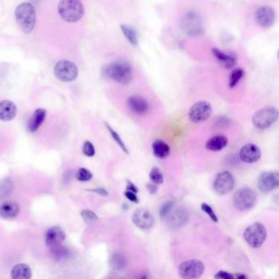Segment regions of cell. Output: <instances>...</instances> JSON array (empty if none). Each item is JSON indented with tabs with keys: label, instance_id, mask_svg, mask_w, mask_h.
I'll return each instance as SVG.
<instances>
[{
	"label": "cell",
	"instance_id": "obj_38",
	"mask_svg": "<svg viewBox=\"0 0 279 279\" xmlns=\"http://www.w3.org/2000/svg\"><path fill=\"white\" fill-rule=\"evenodd\" d=\"M235 277V275L231 274V273H228L226 271L223 270L219 271V272H217V273L215 275V278L234 279Z\"/></svg>",
	"mask_w": 279,
	"mask_h": 279
},
{
	"label": "cell",
	"instance_id": "obj_21",
	"mask_svg": "<svg viewBox=\"0 0 279 279\" xmlns=\"http://www.w3.org/2000/svg\"><path fill=\"white\" fill-rule=\"evenodd\" d=\"M20 207L13 202H5L0 205V216L4 219H13L19 214Z\"/></svg>",
	"mask_w": 279,
	"mask_h": 279
},
{
	"label": "cell",
	"instance_id": "obj_14",
	"mask_svg": "<svg viewBox=\"0 0 279 279\" xmlns=\"http://www.w3.org/2000/svg\"><path fill=\"white\" fill-rule=\"evenodd\" d=\"M276 18L274 9L271 7H261L255 14V20L259 26L264 28H269L273 26Z\"/></svg>",
	"mask_w": 279,
	"mask_h": 279
},
{
	"label": "cell",
	"instance_id": "obj_1",
	"mask_svg": "<svg viewBox=\"0 0 279 279\" xmlns=\"http://www.w3.org/2000/svg\"><path fill=\"white\" fill-rule=\"evenodd\" d=\"M103 74L121 85H128L132 79V69L125 61H116L105 66Z\"/></svg>",
	"mask_w": 279,
	"mask_h": 279
},
{
	"label": "cell",
	"instance_id": "obj_27",
	"mask_svg": "<svg viewBox=\"0 0 279 279\" xmlns=\"http://www.w3.org/2000/svg\"><path fill=\"white\" fill-rule=\"evenodd\" d=\"M13 183L10 178L0 179V200H4L13 192Z\"/></svg>",
	"mask_w": 279,
	"mask_h": 279
},
{
	"label": "cell",
	"instance_id": "obj_34",
	"mask_svg": "<svg viewBox=\"0 0 279 279\" xmlns=\"http://www.w3.org/2000/svg\"><path fill=\"white\" fill-rule=\"evenodd\" d=\"M81 216L83 218V220H84L87 224H91L93 222L97 221L98 220V216L97 214L93 211H90V210H83L81 212Z\"/></svg>",
	"mask_w": 279,
	"mask_h": 279
},
{
	"label": "cell",
	"instance_id": "obj_3",
	"mask_svg": "<svg viewBox=\"0 0 279 279\" xmlns=\"http://www.w3.org/2000/svg\"><path fill=\"white\" fill-rule=\"evenodd\" d=\"M58 13L64 21L76 22L83 17L84 8L80 0H61Z\"/></svg>",
	"mask_w": 279,
	"mask_h": 279
},
{
	"label": "cell",
	"instance_id": "obj_41",
	"mask_svg": "<svg viewBox=\"0 0 279 279\" xmlns=\"http://www.w3.org/2000/svg\"><path fill=\"white\" fill-rule=\"evenodd\" d=\"M127 189L128 191H131V192H135V193H137L138 192V188H136V186L130 181H128V183H127Z\"/></svg>",
	"mask_w": 279,
	"mask_h": 279
},
{
	"label": "cell",
	"instance_id": "obj_33",
	"mask_svg": "<svg viewBox=\"0 0 279 279\" xmlns=\"http://www.w3.org/2000/svg\"><path fill=\"white\" fill-rule=\"evenodd\" d=\"M93 175L91 171L87 169L80 168L76 174V178L78 181L87 182L92 179Z\"/></svg>",
	"mask_w": 279,
	"mask_h": 279
},
{
	"label": "cell",
	"instance_id": "obj_12",
	"mask_svg": "<svg viewBox=\"0 0 279 279\" xmlns=\"http://www.w3.org/2000/svg\"><path fill=\"white\" fill-rule=\"evenodd\" d=\"M259 189L262 192H272L279 188V171H267L260 175L257 182Z\"/></svg>",
	"mask_w": 279,
	"mask_h": 279
},
{
	"label": "cell",
	"instance_id": "obj_24",
	"mask_svg": "<svg viewBox=\"0 0 279 279\" xmlns=\"http://www.w3.org/2000/svg\"><path fill=\"white\" fill-rule=\"evenodd\" d=\"M11 277L13 279H30L32 277L31 269L26 264H17L11 271Z\"/></svg>",
	"mask_w": 279,
	"mask_h": 279
},
{
	"label": "cell",
	"instance_id": "obj_40",
	"mask_svg": "<svg viewBox=\"0 0 279 279\" xmlns=\"http://www.w3.org/2000/svg\"><path fill=\"white\" fill-rule=\"evenodd\" d=\"M147 189H148V191L150 192V193L155 194V192L158 191V184L151 182V183L147 184Z\"/></svg>",
	"mask_w": 279,
	"mask_h": 279
},
{
	"label": "cell",
	"instance_id": "obj_26",
	"mask_svg": "<svg viewBox=\"0 0 279 279\" xmlns=\"http://www.w3.org/2000/svg\"><path fill=\"white\" fill-rule=\"evenodd\" d=\"M120 28L123 35L125 38H127L128 42L133 46H137L138 35L136 30L132 26H129V25H124V24H122Z\"/></svg>",
	"mask_w": 279,
	"mask_h": 279
},
{
	"label": "cell",
	"instance_id": "obj_37",
	"mask_svg": "<svg viewBox=\"0 0 279 279\" xmlns=\"http://www.w3.org/2000/svg\"><path fill=\"white\" fill-rule=\"evenodd\" d=\"M174 203L172 202H167L163 205V207H161L160 216L161 218H166L168 216L172 209H173Z\"/></svg>",
	"mask_w": 279,
	"mask_h": 279
},
{
	"label": "cell",
	"instance_id": "obj_35",
	"mask_svg": "<svg viewBox=\"0 0 279 279\" xmlns=\"http://www.w3.org/2000/svg\"><path fill=\"white\" fill-rule=\"evenodd\" d=\"M83 152L85 156H88V157H92V156H95V147L93 146L91 142L86 141V142L83 143Z\"/></svg>",
	"mask_w": 279,
	"mask_h": 279
},
{
	"label": "cell",
	"instance_id": "obj_10",
	"mask_svg": "<svg viewBox=\"0 0 279 279\" xmlns=\"http://www.w3.org/2000/svg\"><path fill=\"white\" fill-rule=\"evenodd\" d=\"M212 113V105L206 101H200L193 105L190 110L189 116L193 123H201L207 121Z\"/></svg>",
	"mask_w": 279,
	"mask_h": 279
},
{
	"label": "cell",
	"instance_id": "obj_19",
	"mask_svg": "<svg viewBox=\"0 0 279 279\" xmlns=\"http://www.w3.org/2000/svg\"><path fill=\"white\" fill-rule=\"evenodd\" d=\"M17 109L15 103L9 100L0 102V119L3 122H10L15 118Z\"/></svg>",
	"mask_w": 279,
	"mask_h": 279
},
{
	"label": "cell",
	"instance_id": "obj_39",
	"mask_svg": "<svg viewBox=\"0 0 279 279\" xmlns=\"http://www.w3.org/2000/svg\"><path fill=\"white\" fill-rule=\"evenodd\" d=\"M124 196H126L130 202H131V203H139V199H138L136 193H135V192H131V191H128V190H127V192H124Z\"/></svg>",
	"mask_w": 279,
	"mask_h": 279
},
{
	"label": "cell",
	"instance_id": "obj_9",
	"mask_svg": "<svg viewBox=\"0 0 279 279\" xmlns=\"http://www.w3.org/2000/svg\"><path fill=\"white\" fill-rule=\"evenodd\" d=\"M204 269L205 266L200 260H190L180 264L179 274L183 278H198L203 275Z\"/></svg>",
	"mask_w": 279,
	"mask_h": 279
},
{
	"label": "cell",
	"instance_id": "obj_30",
	"mask_svg": "<svg viewBox=\"0 0 279 279\" xmlns=\"http://www.w3.org/2000/svg\"><path fill=\"white\" fill-rule=\"evenodd\" d=\"M244 75V70L241 68L235 69L231 72L229 75V79H228V86L230 88H235L239 83V81H241Z\"/></svg>",
	"mask_w": 279,
	"mask_h": 279
},
{
	"label": "cell",
	"instance_id": "obj_4",
	"mask_svg": "<svg viewBox=\"0 0 279 279\" xmlns=\"http://www.w3.org/2000/svg\"><path fill=\"white\" fill-rule=\"evenodd\" d=\"M279 119L278 109L272 106L263 107L252 116V124L259 130L269 128Z\"/></svg>",
	"mask_w": 279,
	"mask_h": 279
},
{
	"label": "cell",
	"instance_id": "obj_17",
	"mask_svg": "<svg viewBox=\"0 0 279 279\" xmlns=\"http://www.w3.org/2000/svg\"><path fill=\"white\" fill-rule=\"evenodd\" d=\"M212 53L220 66L224 68L232 69L237 64V57L235 54H225L215 48L212 49Z\"/></svg>",
	"mask_w": 279,
	"mask_h": 279
},
{
	"label": "cell",
	"instance_id": "obj_32",
	"mask_svg": "<svg viewBox=\"0 0 279 279\" xmlns=\"http://www.w3.org/2000/svg\"><path fill=\"white\" fill-rule=\"evenodd\" d=\"M150 179L152 183H156V184H162L163 183V175L161 172L160 170L157 167H154L151 169L150 172Z\"/></svg>",
	"mask_w": 279,
	"mask_h": 279
},
{
	"label": "cell",
	"instance_id": "obj_11",
	"mask_svg": "<svg viewBox=\"0 0 279 279\" xmlns=\"http://www.w3.org/2000/svg\"><path fill=\"white\" fill-rule=\"evenodd\" d=\"M235 186V178L228 171H223L218 174L213 183L214 190L216 193L225 195L231 192Z\"/></svg>",
	"mask_w": 279,
	"mask_h": 279
},
{
	"label": "cell",
	"instance_id": "obj_29",
	"mask_svg": "<svg viewBox=\"0 0 279 279\" xmlns=\"http://www.w3.org/2000/svg\"><path fill=\"white\" fill-rule=\"evenodd\" d=\"M50 249H51V253L53 255V258L55 260H58V261L67 260L68 258H70V250L64 247V246H57V247H53V248H50Z\"/></svg>",
	"mask_w": 279,
	"mask_h": 279
},
{
	"label": "cell",
	"instance_id": "obj_22",
	"mask_svg": "<svg viewBox=\"0 0 279 279\" xmlns=\"http://www.w3.org/2000/svg\"><path fill=\"white\" fill-rule=\"evenodd\" d=\"M189 219V214L186 210L177 209L172 211V213L168 215V224L174 227H179V226L184 224Z\"/></svg>",
	"mask_w": 279,
	"mask_h": 279
},
{
	"label": "cell",
	"instance_id": "obj_18",
	"mask_svg": "<svg viewBox=\"0 0 279 279\" xmlns=\"http://www.w3.org/2000/svg\"><path fill=\"white\" fill-rule=\"evenodd\" d=\"M127 105L131 111L137 115H145L148 112L150 108L148 102L145 98L139 96L130 97L127 100Z\"/></svg>",
	"mask_w": 279,
	"mask_h": 279
},
{
	"label": "cell",
	"instance_id": "obj_43",
	"mask_svg": "<svg viewBox=\"0 0 279 279\" xmlns=\"http://www.w3.org/2000/svg\"><path fill=\"white\" fill-rule=\"evenodd\" d=\"M235 277H237V278H239V279H240V278H242V279H246L247 278V276H246V275H243V274H237V275H235Z\"/></svg>",
	"mask_w": 279,
	"mask_h": 279
},
{
	"label": "cell",
	"instance_id": "obj_25",
	"mask_svg": "<svg viewBox=\"0 0 279 279\" xmlns=\"http://www.w3.org/2000/svg\"><path fill=\"white\" fill-rule=\"evenodd\" d=\"M153 152L156 157L165 159L169 156L170 147L165 142L162 140H156L153 143Z\"/></svg>",
	"mask_w": 279,
	"mask_h": 279
},
{
	"label": "cell",
	"instance_id": "obj_31",
	"mask_svg": "<svg viewBox=\"0 0 279 279\" xmlns=\"http://www.w3.org/2000/svg\"><path fill=\"white\" fill-rule=\"evenodd\" d=\"M106 127L108 129L109 131H110V134H111V137H112L114 140L116 142L117 144L120 147L121 149L123 150V152L125 153L128 154V150H127V147L125 145L124 142H123V139H121L120 135H119L118 133L115 131V130H113L111 127H110L109 125L106 124Z\"/></svg>",
	"mask_w": 279,
	"mask_h": 279
},
{
	"label": "cell",
	"instance_id": "obj_7",
	"mask_svg": "<svg viewBox=\"0 0 279 279\" xmlns=\"http://www.w3.org/2000/svg\"><path fill=\"white\" fill-rule=\"evenodd\" d=\"M54 74L57 79L62 82H71L76 79L78 70L76 65L67 60H62L54 66Z\"/></svg>",
	"mask_w": 279,
	"mask_h": 279
},
{
	"label": "cell",
	"instance_id": "obj_8",
	"mask_svg": "<svg viewBox=\"0 0 279 279\" xmlns=\"http://www.w3.org/2000/svg\"><path fill=\"white\" fill-rule=\"evenodd\" d=\"M181 28L188 35L195 36L203 30V22L199 13L195 11L188 12L181 20Z\"/></svg>",
	"mask_w": 279,
	"mask_h": 279
},
{
	"label": "cell",
	"instance_id": "obj_36",
	"mask_svg": "<svg viewBox=\"0 0 279 279\" xmlns=\"http://www.w3.org/2000/svg\"><path fill=\"white\" fill-rule=\"evenodd\" d=\"M201 208L203 212H205V213L209 216L210 219H211L212 221L215 222V223H217L218 217L216 216L215 211H213L212 207H210L209 205L207 204V203H203L201 206Z\"/></svg>",
	"mask_w": 279,
	"mask_h": 279
},
{
	"label": "cell",
	"instance_id": "obj_6",
	"mask_svg": "<svg viewBox=\"0 0 279 279\" xmlns=\"http://www.w3.org/2000/svg\"><path fill=\"white\" fill-rule=\"evenodd\" d=\"M256 202L257 196L256 192L249 188H240L234 196L235 207L241 211L252 209L256 206Z\"/></svg>",
	"mask_w": 279,
	"mask_h": 279
},
{
	"label": "cell",
	"instance_id": "obj_44",
	"mask_svg": "<svg viewBox=\"0 0 279 279\" xmlns=\"http://www.w3.org/2000/svg\"><path fill=\"white\" fill-rule=\"evenodd\" d=\"M277 57H278V59H279V50H278V53H277Z\"/></svg>",
	"mask_w": 279,
	"mask_h": 279
},
{
	"label": "cell",
	"instance_id": "obj_20",
	"mask_svg": "<svg viewBox=\"0 0 279 279\" xmlns=\"http://www.w3.org/2000/svg\"><path fill=\"white\" fill-rule=\"evenodd\" d=\"M46 111L45 109L38 108L34 111L28 124V130L31 133L36 132L46 119Z\"/></svg>",
	"mask_w": 279,
	"mask_h": 279
},
{
	"label": "cell",
	"instance_id": "obj_23",
	"mask_svg": "<svg viewBox=\"0 0 279 279\" xmlns=\"http://www.w3.org/2000/svg\"><path fill=\"white\" fill-rule=\"evenodd\" d=\"M228 141L226 137L223 135H216L212 137L206 143V148L209 151H219L224 149L228 145Z\"/></svg>",
	"mask_w": 279,
	"mask_h": 279
},
{
	"label": "cell",
	"instance_id": "obj_5",
	"mask_svg": "<svg viewBox=\"0 0 279 279\" xmlns=\"http://www.w3.org/2000/svg\"><path fill=\"white\" fill-rule=\"evenodd\" d=\"M243 236L250 247L259 248L266 240V228L260 223H254L246 228Z\"/></svg>",
	"mask_w": 279,
	"mask_h": 279
},
{
	"label": "cell",
	"instance_id": "obj_2",
	"mask_svg": "<svg viewBox=\"0 0 279 279\" xmlns=\"http://www.w3.org/2000/svg\"><path fill=\"white\" fill-rule=\"evenodd\" d=\"M16 21L22 32L29 34L36 24V13L30 3H22L15 10Z\"/></svg>",
	"mask_w": 279,
	"mask_h": 279
},
{
	"label": "cell",
	"instance_id": "obj_15",
	"mask_svg": "<svg viewBox=\"0 0 279 279\" xmlns=\"http://www.w3.org/2000/svg\"><path fill=\"white\" fill-rule=\"evenodd\" d=\"M239 157L244 163L252 164L260 160L261 157V151L260 147L256 144L248 143L242 147L239 151Z\"/></svg>",
	"mask_w": 279,
	"mask_h": 279
},
{
	"label": "cell",
	"instance_id": "obj_28",
	"mask_svg": "<svg viewBox=\"0 0 279 279\" xmlns=\"http://www.w3.org/2000/svg\"><path fill=\"white\" fill-rule=\"evenodd\" d=\"M110 265L114 270H121L126 265V259L122 254L118 253V252L114 253L112 256H110Z\"/></svg>",
	"mask_w": 279,
	"mask_h": 279
},
{
	"label": "cell",
	"instance_id": "obj_42",
	"mask_svg": "<svg viewBox=\"0 0 279 279\" xmlns=\"http://www.w3.org/2000/svg\"><path fill=\"white\" fill-rule=\"evenodd\" d=\"M91 191L97 192V193L102 195V196H108V192L103 188H98L97 189L91 190Z\"/></svg>",
	"mask_w": 279,
	"mask_h": 279
},
{
	"label": "cell",
	"instance_id": "obj_16",
	"mask_svg": "<svg viewBox=\"0 0 279 279\" xmlns=\"http://www.w3.org/2000/svg\"><path fill=\"white\" fill-rule=\"evenodd\" d=\"M66 239V233L59 226H53L46 231L45 235V243L50 248L62 245Z\"/></svg>",
	"mask_w": 279,
	"mask_h": 279
},
{
	"label": "cell",
	"instance_id": "obj_13",
	"mask_svg": "<svg viewBox=\"0 0 279 279\" xmlns=\"http://www.w3.org/2000/svg\"><path fill=\"white\" fill-rule=\"evenodd\" d=\"M132 221L135 226L141 229L147 230L152 228L155 223V218L149 210L138 209L134 212L132 215Z\"/></svg>",
	"mask_w": 279,
	"mask_h": 279
}]
</instances>
